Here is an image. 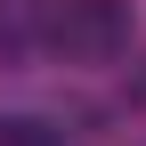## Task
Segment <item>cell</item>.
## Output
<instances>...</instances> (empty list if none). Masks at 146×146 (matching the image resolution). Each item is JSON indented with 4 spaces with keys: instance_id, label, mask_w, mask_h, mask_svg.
<instances>
[{
    "instance_id": "1",
    "label": "cell",
    "mask_w": 146,
    "mask_h": 146,
    "mask_svg": "<svg viewBox=\"0 0 146 146\" xmlns=\"http://www.w3.org/2000/svg\"><path fill=\"white\" fill-rule=\"evenodd\" d=\"M41 41L57 57H81V65H106L130 49V0H41Z\"/></svg>"
},
{
    "instance_id": "2",
    "label": "cell",
    "mask_w": 146,
    "mask_h": 146,
    "mask_svg": "<svg viewBox=\"0 0 146 146\" xmlns=\"http://www.w3.org/2000/svg\"><path fill=\"white\" fill-rule=\"evenodd\" d=\"M33 41H41V16L25 0H0V57H25Z\"/></svg>"
},
{
    "instance_id": "3",
    "label": "cell",
    "mask_w": 146,
    "mask_h": 146,
    "mask_svg": "<svg viewBox=\"0 0 146 146\" xmlns=\"http://www.w3.org/2000/svg\"><path fill=\"white\" fill-rule=\"evenodd\" d=\"M0 146H65L49 122H33V114H0Z\"/></svg>"
}]
</instances>
